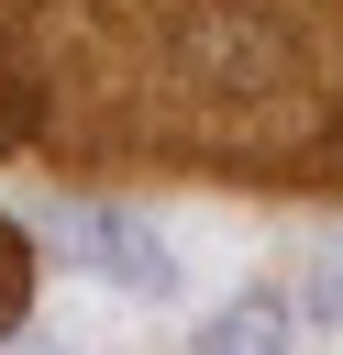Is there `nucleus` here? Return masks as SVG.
I'll list each match as a JSON object with an SVG mask.
<instances>
[{"label":"nucleus","mask_w":343,"mask_h":355,"mask_svg":"<svg viewBox=\"0 0 343 355\" xmlns=\"http://www.w3.org/2000/svg\"><path fill=\"white\" fill-rule=\"evenodd\" d=\"M44 233H66V255L100 266V277L133 288V300H166V288H177V255H166L144 222H122V211H77V200H66V211H44Z\"/></svg>","instance_id":"1"},{"label":"nucleus","mask_w":343,"mask_h":355,"mask_svg":"<svg viewBox=\"0 0 343 355\" xmlns=\"http://www.w3.org/2000/svg\"><path fill=\"white\" fill-rule=\"evenodd\" d=\"M199 355H288V300H277V288H243V300L199 333Z\"/></svg>","instance_id":"2"}]
</instances>
